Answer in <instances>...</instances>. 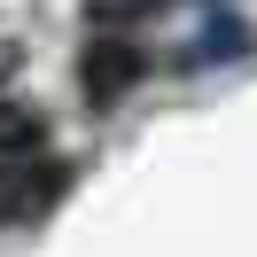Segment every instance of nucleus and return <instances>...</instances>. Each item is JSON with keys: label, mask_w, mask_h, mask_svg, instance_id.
Masks as SVG:
<instances>
[{"label": "nucleus", "mask_w": 257, "mask_h": 257, "mask_svg": "<svg viewBox=\"0 0 257 257\" xmlns=\"http://www.w3.org/2000/svg\"><path fill=\"white\" fill-rule=\"evenodd\" d=\"M78 78H86V101H117V94H133V78H148V55L133 32H94Z\"/></svg>", "instance_id": "nucleus-3"}, {"label": "nucleus", "mask_w": 257, "mask_h": 257, "mask_svg": "<svg viewBox=\"0 0 257 257\" xmlns=\"http://www.w3.org/2000/svg\"><path fill=\"white\" fill-rule=\"evenodd\" d=\"M0 70H16V47H0Z\"/></svg>", "instance_id": "nucleus-5"}, {"label": "nucleus", "mask_w": 257, "mask_h": 257, "mask_svg": "<svg viewBox=\"0 0 257 257\" xmlns=\"http://www.w3.org/2000/svg\"><path fill=\"white\" fill-rule=\"evenodd\" d=\"M141 55H156L164 70H203L241 55V16L226 0H156L141 16Z\"/></svg>", "instance_id": "nucleus-1"}, {"label": "nucleus", "mask_w": 257, "mask_h": 257, "mask_svg": "<svg viewBox=\"0 0 257 257\" xmlns=\"http://www.w3.org/2000/svg\"><path fill=\"white\" fill-rule=\"evenodd\" d=\"M32 148H47V125H39V109L0 101V156H32Z\"/></svg>", "instance_id": "nucleus-4"}, {"label": "nucleus", "mask_w": 257, "mask_h": 257, "mask_svg": "<svg viewBox=\"0 0 257 257\" xmlns=\"http://www.w3.org/2000/svg\"><path fill=\"white\" fill-rule=\"evenodd\" d=\"M63 164L47 156V148H32V156H0V218H39V210L63 195Z\"/></svg>", "instance_id": "nucleus-2"}]
</instances>
